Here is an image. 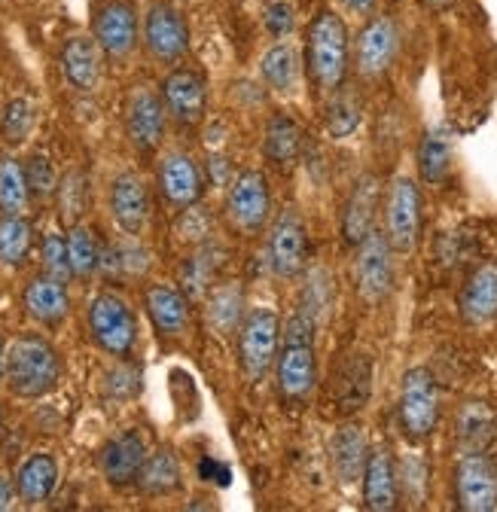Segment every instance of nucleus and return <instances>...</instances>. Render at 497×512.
Masks as SVG:
<instances>
[{"label": "nucleus", "mask_w": 497, "mask_h": 512, "mask_svg": "<svg viewBox=\"0 0 497 512\" xmlns=\"http://www.w3.org/2000/svg\"><path fill=\"white\" fill-rule=\"evenodd\" d=\"M92 31L110 58H126L138 43V13L129 0H107L95 10Z\"/></svg>", "instance_id": "f8f14e48"}, {"label": "nucleus", "mask_w": 497, "mask_h": 512, "mask_svg": "<svg viewBox=\"0 0 497 512\" xmlns=\"http://www.w3.org/2000/svg\"><path fill=\"white\" fill-rule=\"evenodd\" d=\"M89 202V180L83 171H71L65 174V180L58 183V208H61V220L77 226L80 214L86 211Z\"/></svg>", "instance_id": "e433bc0d"}, {"label": "nucleus", "mask_w": 497, "mask_h": 512, "mask_svg": "<svg viewBox=\"0 0 497 512\" xmlns=\"http://www.w3.org/2000/svg\"><path fill=\"white\" fill-rule=\"evenodd\" d=\"M397 467L388 448L369 452L363 467V503L372 512H391L397 506Z\"/></svg>", "instance_id": "6ab92c4d"}, {"label": "nucleus", "mask_w": 497, "mask_h": 512, "mask_svg": "<svg viewBox=\"0 0 497 512\" xmlns=\"http://www.w3.org/2000/svg\"><path fill=\"white\" fill-rule=\"evenodd\" d=\"M376 211H379V180L376 177H360L354 183V192L345 205V217H342V235L348 244H360L369 232L372 223H376Z\"/></svg>", "instance_id": "4be33fe9"}, {"label": "nucleus", "mask_w": 497, "mask_h": 512, "mask_svg": "<svg viewBox=\"0 0 497 512\" xmlns=\"http://www.w3.org/2000/svg\"><path fill=\"white\" fill-rule=\"evenodd\" d=\"M418 171L424 183H443L452 171V138L446 128H430L418 147Z\"/></svg>", "instance_id": "c85d7f7f"}, {"label": "nucleus", "mask_w": 497, "mask_h": 512, "mask_svg": "<svg viewBox=\"0 0 497 512\" xmlns=\"http://www.w3.org/2000/svg\"><path fill=\"white\" fill-rule=\"evenodd\" d=\"M89 333L101 351L113 357H129L138 342L135 311L116 293H98L89 305Z\"/></svg>", "instance_id": "20e7f679"}, {"label": "nucleus", "mask_w": 497, "mask_h": 512, "mask_svg": "<svg viewBox=\"0 0 497 512\" xmlns=\"http://www.w3.org/2000/svg\"><path fill=\"white\" fill-rule=\"evenodd\" d=\"M22 302H25V311L40 320L46 327H58L61 320L68 317L71 311V296L65 290V281H55V278H34L25 293H22Z\"/></svg>", "instance_id": "b1692460"}, {"label": "nucleus", "mask_w": 497, "mask_h": 512, "mask_svg": "<svg viewBox=\"0 0 497 512\" xmlns=\"http://www.w3.org/2000/svg\"><path fill=\"white\" fill-rule=\"evenodd\" d=\"M318 381L315 369V320L296 314L284 327V351L278 357V388L287 400H305Z\"/></svg>", "instance_id": "f03ea898"}, {"label": "nucleus", "mask_w": 497, "mask_h": 512, "mask_svg": "<svg viewBox=\"0 0 497 512\" xmlns=\"http://www.w3.org/2000/svg\"><path fill=\"white\" fill-rule=\"evenodd\" d=\"M4 378L10 391L25 400H40L52 394L61 381V360L55 348L40 336H19L7 348V366Z\"/></svg>", "instance_id": "f257e3e1"}, {"label": "nucleus", "mask_w": 497, "mask_h": 512, "mask_svg": "<svg viewBox=\"0 0 497 512\" xmlns=\"http://www.w3.org/2000/svg\"><path fill=\"white\" fill-rule=\"evenodd\" d=\"M110 211L126 235H138L147 223V186L138 174H119L110 189Z\"/></svg>", "instance_id": "aec40b11"}, {"label": "nucleus", "mask_w": 497, "mask_h": 512, "mask_svg": "<svg viewBox=\"0 0 497 512\" xmlns=\"http://www.w3.org/2000/svg\"><path fill=\"white\" fill-rule=\"evenodd\" d=\"M165 101L150 92V89H138L129 98V110H126V125H129V138L141 153H150L162 144L165 138Z\"/></svg>", "instance_id": "f3484780"}, {"label": "nucleus", "mask_w": 497, "mask_h": 512, "mask_svg": "<svg viewBox=\"0 0 497 512\" xmlns=\"http://www.w3.org/2000/svg\"><path fill=\"white\" fill-rule=\"evenodd\" d=\"M360 125V101L345 92V89H336L330 104H327V128L333 138H348L354 128Z\"/></svg>", "instance_id": "4c0bfd02"}, {"label": "nucleus", "mask_w": 497, "mask_h": 512, "mask_svg": "<svg viewBox=\"0 0 497 512\" xmlns=\"http://www.w3.org/2000/svg\"><path fill=\"white\" fill-rule=\"evenodd\" d=\"M369 381H372V366L363 354L351 357L348 363H342L336 369V384H333V391L339 397V406L345 412H357L366 397H369Z\"/></svg>", "instance_id": "cd10ccee"}, {"label": "nucleus", "mask_w": 497, "mask_h": 512, "mask_svg": "<svg viewBox=\"0 0 497 512\" xmlns=\"http://www.w3.org/2000/svg\"><path fill=\"white\" fill-rule=\"evenodd\" d=\"M199 470H202V476H205V479H208V476H217V482H220V485H229V470H226L223 464H217V461H208V458H205Z\"/></svg>", "instance_id": "a18cd8bd"}, {"label": "nucleus", "mask_w": 497, "mask_h": 512, "mask_svg": "<svg viewBox=\"0 0 497 512\" xmlns=\"http://www.w3.org/2000/svg\"><path fill=\"white\" fill-rule=\"evenodd\" d=\"M138 485L147 491V494H171L180 488V464L177 458L168 452V448H162V452L150 455L144 461V470L138 476Z\"/></svg>", "instance_id": "473e14b6"}, {"label": "nucleus", "mask_w": 497, "mask_h": 512, "mask_svg": "<svg viewBox=\"0 0 497 512\" xmlns=\"http://www.w3.org/2000/svg\"><path fill=\"white\" fill-rule=\"evenodd\" d=\"M354 278H357V293L369 305L382 302L391 293V287H394V263H391V241H388L385 232L372 229L357 244Z\"/></svg>", "instance_id": "0eeeda50"}, {"label": "nucleus", "mask_w": 497, "mask_h": 512, "mask_svg": "<svg viewBox=\"0 0 497 512\" xmlns=\"http://www.w3.org/2000/svg\"><path fill=\"white\" fill-rule=\"evenodd\" d=\"M25 180H28V189H31V196L37 199H49L52 192L58 189V180H55V168L46 156H31L28 165H25Z\"/></svg>", "instance_id": "79ce46f5"}, {"label": "nucleus", "mask_w": 497, "mask_h": 512, "mask_svg": "<svg viewBox=\"0 0 497 512\" xmlns=\"http://www.w3.org/2000/svg\"><path fill=\"white\" fill-rule=\"evenodd\" d=\"M144 43L156 61H180L190 49V31H186L180 10L165 0H156L144 16Z\"/></svg>", "instance_id": "9b49d317"}, {"label": "nucleus", "mask_w": 497, "mask_h": 512, "mask_svg": "<svg viewBox=\"0 0 497 512\" xmlns=\"http://www.w3.org/2000/svg\"><path fill=\"white\" fill-rule=\"evenodd\" d=\"M28 199H31V189L25 180V168L16 159L4 156L0 159V214L25 217Z\"/></svg>", "instance_id": "7c9ffc66"}, {"label": "nucleus", "mask_w": 497, "mask_h": 512, "mask_svg": "<svg viewBox=\"0 0 497 512\" xmlns=\"http://www.w3.org/2000/svg\"><path fill=\"white\" fill-rule=\"evenodd\" d=\"M400 421L409 436H430L440 421L437 378L427 366H412L400 384Z\"/></svg>", "instance_id": "39448f33"}, {"label": "nucleus", "mask_w": 497, "mask_h": 512, "mask_svg": "<svg viewBox=\"0 0 497 512\" xmlns=\"http://www.w3.org/2000/svg\"><path fill=\"white\" fill-rule=\"evenodd\" d=\"M299 147H302L299 125L287 116H275L266 128V156L284 168L299 156Z\"/></svg>", "instance_id": "72a5a7b5"}, {"label": "nucleus", "mask_w": 497, "mask_h": 512, "mask_svg": "<svg viewBox=\"0 0 497 512\" xmlns=\"http://www.w3.org/2000/svg\"><path fill=\"white\" fill-rule=\"evenodd\" d=\"M34 119H37L34 104L28 98H13L4 110V125H0V132H4V138L10 144H22L31 135Z\"/></svg>", "instance_id": "58836bf2"}, {"label": "nucleus", "mask_w": 497, "mask_h": 512, "mask_svg": "<svg viewBox=\"0 0 497 512\" xmlns=\"http://www.w3.org/2000/svg\"><path fill=\"white\" fill-rule=\"evenodd\" d=\"M424 4L433 10H446V7H452V0H424Z\"/></svg>", "instance_id": "09e8293b"}, {"label": "nucleus", "mask_w": 497, "mask_h": 512, "mask_svg": "<svg viewBox=\"0 0 497 512\" xmlns=\"http://www.w3.org/2000/svg\"><path fill=\"white\" fill-rule=\"evenodd\" d=\"M366 458H369V448H366V433L360 424H345L336 430L333 436V445H330V461H333V470L336 476L351 485L354 479L363 476V467H366Z\"/></svg>", "instance_id": "a878e982"}, {"label": "nucleus", "mask_w": 497, "mask_h": 512, "mask_svg": "<svg viewBox=\"0 0 497 512\" xmlns=\"http://www.w3.org/2000/svg\"><path fill=\"white\" fill-rule=\"evenodd\" d=\"M400 49V31L394 25V19L388 16H376L369 19L357 37V68L363 77H382Z\"/></svg>", "instance_id": "ddd939ff"}, {"label": "nucleus", "mask_w": 497, "mask_h": 512, "mask_svg": "<svg viewBox=\"0 0 497 512\" xmlns=\"http://www.w3.org/2000/svg\"><path fill=\"white\" fill-rule=\"evenodd\" d=\"M58 485V461L52 455H31L16 476V491L25 503H43Z\"/></svg>", "instance_id": "bb28decb"}, {"label": "nucleus", "mask_w": 497, "mask_h": 512, "mask_svg": "<svg viewBox=\"0 0 497 512\" xmlns=\"http://www.w3.org/2000/svg\"><path fill=\"white\" fill-rule=\"evenodd\" d=\"M95 37H71L61 46V71L77 92H92L101 77V55Z\"/></svg>", "instance_id": "5701e85b"}, {"label": "nucleus", "mask_w": 497, "mask_h": 512, "mask_svg": "<svg viewBox=\"0 0 497 512\" xmlns=\"http://www.w3.org/2000/svg\"><path fill=\"white\" fill-rule=\"evenodd\" d=\"M461 314L470 327H485L497 317V263L479 266L461 293Z\"/></svg>", "instance_id": "412c9836"}, {"label": "nucleus", "mask_w": 497, "mask_h": 512, "mask_svg": "<svg viewBox=\"0 0 497 512\" xmlns=\"http://www.w3.org/2000/svg\"><path fill=\"white\" fill-rule=\"evenodd\" d=\"M13 500H16V488L7 476H0V512L13 509Z\"/></svg>", "instance_id": "49530a36"}, {"label": "nucleus", "mask_w": 497, "mask_h": 512, "mask_svg": "<svg viewBox=\"0 0 497 512\" xmlns=\"http://www.w3.org/2000/svg\"><path fill=\"white\" fill-rule=\"evenodd\" d=\"M40 256H43V269H46V275L55 278V281H65V284H68V278L74 275V272H71V256H68V238H61V235H46V238H43Z\"/></svg>", "instance_id": "ea45409f"}, {"label": "nucleus", "mask_w": 497, "mask_h": 512, "mask_svg": "<svg viewBox=\"0 0 497 512\" xmlns=\"http://www.w3.org/2000/svg\"><path fill=\"white\" fill-rule=\"evenodd\" d=\"M403 488L415 503L424 497V464H421V458H409L403 464Z\"/></svg>", "instance_id": "c03bdc74"}, {"label": "nucleus", "mask_w": 497, "mask_h": 512, "mask_svg": "<svg viewBox=\"0 0 497 512\" xmlns=\"http://www.w3.org/2000/svg\"><path fill=\"white\" fill-rule=\"evenodd\" d=\"M68 256H71V272L74 278H89L101 266V250L95 241V232L89 226H71L68 235Z\"/></svg>", "instance_id": "f704fd0d"}, {"label": "nucleus", "mask_w": 497, "mask_h": 512, "mask_svg": "<svg viewBox=\"0 0 497 512\" xmlns=\"http://www.w3.org/2000/svg\"><path fill=\"white\" fill-rule=\"evenodd\" d=\"M260 74L278 92L293 89V83H296V52H293V46L290 43L272 46L260 61Z\"/></svg>", "instance_id": "c9c22d12"}, {"label": "nucleus", "mask_w": 497, "mask_h": 512, "mask_svg": "<svg viewBox=\"0 0 497 512\" xmlns=\"http://www.w3.org/2000/svg\"><path fill=\"white\" fill-rule=\"evenodd\" d=\"M278 339H281V320L272 308H254L244 317L238 336V354L247 375L263 378L269 372V366L278 357Z\"/></svg>", "instance_id": "423d86ee"}, {"label": "nucleus", "mask_w": 497, "mask_h": 512, "mask_svg": "<svg viewBox=\"0 0 497 512\" xmlns=\"http://www.w3.org/2000/svg\"><path fill=\"white\" fill-rule=\"evenodd\" d=\"M269 211H272V196L266 177L260 171H241L232 180L226 196V214L232 226L244 235H257L269 223Z\"/></svg>", "instance_id": "6e6552de"}, {"label": "nucleus", "mask_w": 497, "mask_h": 512, "mask_svg": "<svg viewBox=\"0 0 497 512\" xmlns=\"http://www.w3.org/2000/svg\"><path fill=\"white\" fill-rule=\"evenodd\" d=\"M4 366H7V348L0 342V378H4Z\"/></svg>", "instance_id": "8fccbe9b"}, {"label": "nucleus", "mask_w": 497, "mask_h": 512, "mask_svg": "<svg viewBox=\"0 0 497 512\" xmlns=\"http://www.w3.org/2000/svg\"><path fill=\"white\" fill-rule=\"evenodd\" d=\"M147 461V445L138 430H126L113 436L101 452V473L110 485H132L138 482Z\"/></svg>", "instance_id": "dca6fc26"}, {"label": "nucleus", "mask_w": 497, "mask_h": 512, "mask_svg": "<svg viewBox=\"0 0 497 512\" xmlns=\"http://www.w3.org/2000/svg\"><path fill=\"white\" fill-rule=\"evenodd\" d=\"M162 101H165V110L180 125H196V122H202L205 104H208L205 80L190 68H177L162 83Z\"/></svg>", "instance_id": "2eb2a0df"}, {"label": "nucleus", "mask_w": 497, "mask_h": 512, "mask_svg": "<svg viewBox=\"0 0 497 512\" xmlns=\"http://www.w3.org/2000/svg\"><path fill=\"white\" fill-rule=\"evenodd\" d=\"M266 28L275 34V37H284L293 31V7L284 4V0H278V4H272L266 10Z\"/></svg>", "instance_id": "37998d69"}, {"label": "nucleus", "mask_w": 497, "mask_h": 512, "mask_svg": "<svg viewBox=\"0 0 497 512\" xmlns=\"http://www.w3.org/2000/svg\"><path fill=\"white\" fill-rule=\"evenodd\" d=\"M458 506L464 512L497 509V464L485 452H467L455 467Z\"/></svg>", "instance_id": "9d476101"}, {"label": "nucleus", "mask_w": 497, "mask_h": 512, "mask_svg": "<svg viewBox=\"0 0 497 512\" xmlns=\"http://www.w3.org/2000/svg\"><path fill=\"white\" fill-rule=\"evenodd\" d=\"M385 235L394 250L406 253L418 244L421 235V192L415 180L394 177L385 199Z\"/></svg>", "instance_id": "1a4fd4ad"}, {"label": "nucleus", "mask_w": 497, "mask_h": 512, "mask_svg": "<svg viewBox=\"0 0 497 512\" xmlns=\"http://www.w3.org/2000/svg\"><path fill=\"white\" fill-rule=\"evenodd\" d=\"M208 317L220 333L235 330L238 317H241V293L238 290H220L208 305Z\"/></svg>", "instance_id": "a19ab883"}, {"label": "nucleus", "mask_w": 497, "mask_h": 512, "mask_svg": "<svg viewBox=\"0 0 497 512\" xmlns=\"http://www.w3.org/2000/svg\"><path fill=\"white\" fill-rule=\"evenodd\" d=\"M305 55L315 83L327 92H336L348 71V28L336 13L321 10L315 22L308 25Z\"/></svg>", "instance_id": "7ed1b4c3"}, {"label": "nucleus", "mask_w": 497, "mask_h": 512, "mask_svg": "<svg viewBox=\"0 0 497 512\" xmlns=\"http://www.w3.org/2000/svg\"><path fill=\"white\" fill-rule=\"evenodd\" d=\"M159 186L174 208H190L202 199V171L186 153H165L159 162Z\"/></svg>", "instance_id": "a211bd4d"}, {"label": "nucleus", "mask_w": 497, "mask_h": 512, "mask_svg": "<svg viewBox=\"0 0 497 512\" xmlns=\"http://www.w3.org/2000/svg\"><path fill=\"white\" fill-rule=\"evenodd\" d=\"M497 418L485 403H467L458 412V445L467 452H485L494 439Z\"/></svg>", "instance_id": "c756f323"}, {"label": "nucleus", "mask_w": 497, "mask_h": 512, "mask_svg": "<svg viewBox=\"0 0 497 512\" xmlns=\"http://www.w3.org/2000/svg\"><path fill=\"white\" fill-rule=\"evenodd\" d=\"M305 250H308V238H305L302 217L293 211H284L272 223V232H269V263L275 275L296 278L305 269Z\"/></svg>", "instance_id": "4468645a"}, {"label": "nucleus", "mask_w": 497, "mask_h": 512, "mask_svg": "<svg viewBox=\"0 0 497 512\" xmlns=\"http://www.w3.org/2000/svg\"><path fill=\"white\" fill-rule=\"evenodd\" d=\"M34 229L25 217H0V263L4 266H22L31 253Z\"/></svg>", "instance_id": "2f4dec72"}, {"label": "nucleus", "mask_w": 497, "mask_h": 512, "mask_svg": "<svg viewBox=\"0 0 497 512\" xmlns=\"http://www.w3.org/2000/svg\"><path fill=\"white\" fill-rule=\"evenodd\" d=\"M144 305L162 336H180L186 330V324H190V299L177 293L174 287L153 284L144 293Z\"/></svg>", "instance_id": "393cba45"}, {"label": "nucleus", "mask_w": 497, "mask_h": 512, "mask_svg": "<svg viewBox=\"0 0 497 512\" xmlns=\"http://www.w3.org/2000/svg\"><path fill=\"white\" fill-rule=\"evenodd\" d=\"M348 13H357V16H369L376 10V0H342Z\"/></svg>", "instance_id": "de8ad7c7"}]
</instances>
